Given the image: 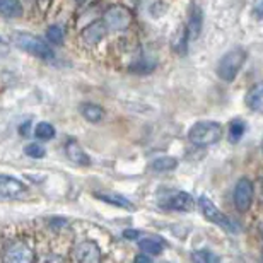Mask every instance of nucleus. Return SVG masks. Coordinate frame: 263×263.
I'll return each instance as SVG.
<instances>
[{
	"mask_svg": "<svg viewBox=\"0 0 263 263\" xmlns=\"http://www.w3.org/2000/svg\"><path fill=\"white\" fill-rule=\"evenodd\" d=\"M81 115L87 120V122L98 123V122H101L103 117H104V109L101 106H98V104H94V103H86L81 106Z\"/></svg>",
	"mask_w": 263,
	"mask_h": 263,
	"instance_id": "f3484780",
	"label": "nucleus"
},
{
	"mask_svg": "<svg viewBox=\"0 0 263 263\" xmlns=\"http://www.w3.org/2000/svg\"><path fill=\"white\" fill-rule=\"evenodd\" d=\"M188 38H190V34H188V28L186 26H180V29L176 31V34L173 36V41H171L173 50H175L176 53H185Z\"/></svg>",
	"mask_w": 263,
	"mask_h": 263,
	"instance_id": "6ab92c4d",
	"label": "nucleus"
},
{
	"mask_svg": "<svg viewBox=\"0 0 263 263\" xmlns=\"http://www.w3.org/2000/svg\"><path fill=\"white\" fill-rule=\"evenodd\" d=\"M154 67H156V64H147V62L140 60L139 64L130 67V72H134V73H149L151 70H154Z\"/></svg>",
	"mask_w": 263,
	"mask_h": 263,
	"instance_id": "a878e982",
	"label": "nucleus"
},
{
	"mask_svg": "<svg viewBox=\"0 0 263 263\" xmlns=\"http://www.w3.org/2000/svg\"><path fill=\"white\" fill-rule=\"evenodd\" d=\"M96 198L103 200V202H106V203H111V205H115V207H118V209H127V210H134L135 209V205L132 203L127 197L120 195V193L99 192V193H96Z\"/></svg>",
	"mask_w": 263,
	"mask_h": 263,
	"instance_id": "4468645a",
	"label": "nucleus"
},
{
	"mask_svg": "<svg viewBox=\"0 0 263 263\" xmlns=\"http://www.w3.org/2000/svg\"><path fill=\"white\" fill-rule=\"evenodd\" d=\"M72 258L82 263H98L101 261V250L94 241H82L72 250Z\"/></svg>",
	"mask_w": 263,
	"mask_h": 263,
	"instance_id": "1a4fd4ad",
	"label": "nucleus"
},
{
	"mask_svg": "<svg viewBox=\"0 0 263 263\" xmlns=\"http://www.w3.org/2000/svg\"><path fill=\"white\" fill-rule=\"evenodd\" d=\"M178 167V159L176 157H170V156H162L157 157L149 164V171L152 173H170Z\"/></svg>",
	"mask_w": 263,
	"mask_h": 263,
	"instance_id": "2eb2a0df",
	"label": "nucleus"
},
{
	"mask_svg": "<svg viewBox=\"0 0 263 263\" xmlns=\"http://www.w3.org/2000/svg\"><path fill=\"white\" fill-rule=\"evenodd\" d=\"M64 36H65L64 28H60V26H57V24L50 26V28L46 29V38L53 45H60L62 41H64Z\"/></svg>",
	"mask_w": 263,
	"mask_h": 263,
	"instance_id": "5701e85b",
	"label": "nucleus"
},
{
	"mask_svg": "<svg viewBox=\"0 0 263 263\" xmlns=\"http://www.w3.org/2000/svg\"><path fill=\"white\" fill-rule=\"evenodd\" d=\"M224 135V128L219 122H210V120H205V122H198L188 132V140L192 144H195L198 147H207L212 144H217V142L222 139Z\"/></svg>",
	"mask_w": 263,
	"mask_h": 263,
	"instance_id": "f03ea898",
	"label": "nucleus"
},
{
	"mask_svg": "<svg viewBox=\"0 0 263 263\" xmlns=\"http://www.w3.org/2000/svg\"><path fill=\"white\" fill-rule=\"evenodd\" d=\"M202 10H200V7H193L192 10V15H190V21H188L186 28H188V34H190V38H198L200 31H202Z\"/></svg>",
	"mask_w": 263,
	"mask_h": 263,
	"instance_id": "a211bd4d",
	"label": "nucleus"
},
{
	"mask_svg": "<svg viewBox=\"0 0 263 263\" xmlns=\"http://www.w3.org/2000/svg\"><path fill=\"white\" fill-rule=\"evenodd\" d=\"M159 205L166 210H178V212H190L193 209V197L186 192H170L159 198Z\"/></svg>",
	"mask_w": 263,
	"mask_h": 263,
	"instance_id": "0eeeda50",
	"label": "nucleus"
},
{
	"mask_svg": "<svg viewBox=\"0 0 263 263\" xmlns=\"http://www.w3.org/2000/svg\"><path fill=\"white\" fill-rule=\"evenodd\" d=\"M253 195H255V186L253 181L250 178H241L238 180L233 192V202L234 207L239 210V212H248L251 203H253Z\"/></svg>",
	"mask_w": 263,
	"mask_h": 263,
	"instance_id": "423d86ee",
	"label": "nucleus"
},
{
	"mask_svg": "<svg viewBox=\"0 0 263 263\" xmlns=\"http://www.w3.org/2000/svg\"><path fill=\"white\" fill-rule=\"evenodd\" d=\"M36 2H38V7L41 10H46V9H48V5H50L51 0H36Z\"/></svg>",
	"mask_w": 263,
	"mask_h": 263,
	"instance_id": "c756f323",
	"label": "nucleus"
},
{
	"mask_svg": "<svg viewBox=\"0 0 263 263\" xmlns=\"http://www.w3.org/2000/svg\"><path fill=\"white\" fill-rule=\"evenodd\" d=\"M261 151H263V144H261Z\"/></svg>",
	"mask_w": 263,
	"mask_h": 263,
	"instance_id": "72a5a7b5",
	"label": "nucleus"
},
{
	"mask_svg": "<svg viewBox=\"0 0 263 263\" xmlns=\"http://www.w3.org/2000/svg\"><path fill=\"white\" fill-rule=\"evenodd\" d=\"M132 19H134V15H132L130 10L120 4L109 5L103 14L104 24L111 31H127L132 26Z\"/></svg>",
	"mask_w": 263,
	"mask_h": 263,
	"instance_id": "39448f33",
	"label": "nucleus"
},
{
	"mask_svg": "<svg viewBox=\"0 0 263 263\" xmlns=\"http://www.w3.org/2000/svg\"><path fill=\"white\" fill-rule=\"evenodd\" d=\"M4 260L14 261V263H29L34 260V253L28 245L23 243V241H14V243H10L7 246V250H5Z\"/></svg>",
	"mask_w": 263,
	"mask_h": 263,
	"instance_id": "9d476101",
	"label": "nucleus"
},
{
	"mask_svg": "<svg viewBox=\"0 0 263 263\" xmlns=\"http://www.w3.org/2000/svg\"><path fill=\"white\" fill-rule=\"evenodd\" d=\"M198 205H200V210H202L203 217L207 219L209 222L219 226L220 229L228 231V233H236V231H238V226H236L228 215L220 212L217 209V205H215L212 200H209L205 195H202L198 198Z\"/></svg>",
	"mask_w": 263,
	"mask_h": 263,
	"instance_id": "20e7f679",
	"label": "nucleus"
},
{
	"mask_svg": "<svg viewBox=\"0 0 263 263\" xmlns=\"http://www.w3.org/2000/svg\"><path fill=\"white\" fill-rule=\"evenodd\" d=\"M0 15L5 19H15L23 15L21 0H0Z\"/></svg>",
	"mask_w": 263,
	"mask_h": 263,
	"instance_id": "dca6fc26",
	"label": "nucleus"
},
{
	"mask_svg": "<svg viewBox=\"0 0 263 263\" xmlns=\"http://www.w3.org/2000/svg\"><path fill=\"white\" fill-rule=\"evenodd\" d=\"M28 195V186L17 178L9 175H0V198H23Z\"/></svg>",
	"mask_w": 263,
	"mask_h": 263,
	"instance_id": "6e6552de",
	"label": "nucleus"
},
{
	"mask_svg": "<svg viewBox=\"0 0 263 263\" xmlns=\"http://www.w3.org/2000/svg\"><path fill=\"white\" fill-rule=\"evenodd\" d=\"M9 51H10L9 45L5 43L2 38H0V59H2V57H5V55H9Z\"/></svg>",
	"mask_w": 263,
	"mask_h": 263,
	"instance_id": "c85d7f7f",
	"label": "nucleus"
},
{
	"mask_svg": "<svg viewBox=\"0 0 263 263\" xmlns=\"http://www.w3.org/2000/svg\"><path fill=\"white\" fill-rule=\"evenodd\" d=\"M140 236L139 231H135V229H127V231H123V238L125 239H132V241H135L137 238Z\"/></svg>",
	"mask_w": 263,
	"mask_h": 263,
	"instance_id": "bb28decb",
	"label": "nucleus"
},
{
	"mask_svg": "<svg viewBox=\"0 0 263 263\" xmlns=\"http://www.w3.org/2000/svg\"><path fill=\"white\" fill-rule=\"evenodd\" d=\"M246 132V123L243 120H233V122L229 123V140L236 144L238 140H241V137L245 135Z\"/></svg>",
	"mask_w": 263,
	"mask_h": 263,
	"instance_id": "412c9836",
	"label": "nucleus"
},
{
	"mask_svg": "<svg viewBox=\"0 0 263 263\" xmlns=\"http://www.w3.org/2000/svg\"><path fill=\"white\" fill-rule=\"evenodd\" d=\"M253 14L256 15L258 19H263V0H260L258 4L255 5V9H253Z\"/></svg>",
	"mask_w": 263,
	"mask_h": 263,
	"instance_id": "cd10ccee",
	"label": "nucleus"
},
{
	"mask_svg": "<svg viewBox=\"0 0 263 263\" xmlns=\"http://www.w3.org/2000/svg\"><path fill=\"white\" fill-rule=\"evenodd\" d=\"M245 62H246V51L245 50L234 48V50L228 51V53L219 60L217 68H215L217 77L224 82H233L234 79L238 77L239 70L243 68Z\"/></svg>",
	"mask_w": 263,
	"mask_h": 263,
	"instance_id": "7ed1b4c3",
	"label": "nucleus"
},
{
	"mask_svg": "<svg viewBox=\"0 0 263 263\" xmlns=\"http://www.w3.org/2000/svg\"><path fill=\"white\" fill-rule=\"evenodd\" d=\"M24 152H26V156L33 157V159H43L45 154H46V149L40 144H29L24 149Z\"/></svg>",
	"mask_w": 263,
	"mask_h": 263,
	"instance_id": "b1692460",
	"label": "nucleus"
},
{
	"mask_svg": "<svg viewBox=\"0 0 263 263\" xmlns=\"http://www.w3.org/2000/svg\"><path fill=\"white\" fill-rule=\"evenodd\" d=\"M55 127L48 122H40L38 125L34 127V137L40 140H50L55 137Z\"/></svg>",
	"mask_w": 263,
	"mask_h": 263,
	"instance_id": "aec40b11",
	"label": "nucleus"
},
{
	"mask_svg": "<svg viewBox=\"0 0 263 263\" xmlns=\"http://www.w3.org/2000/svg\"><path fill=\"white\" fill-rule=\"evenodd\" d=\"M261 258H263V256H261Z\"/></svg>",
	"mask_w": 263,
	"mask_h": 263,
	"instance_id": "f704fd0d",
	"label": "nucleus"
},
{
	"mask_svg": "<svg viewBox=\"0 0 263 263\" xmlns=\"http://www.w3.org/2000/svg\"><path fill=\"white\" fill-rule=\"evenodd\" d=\"M108 26L104 24V21H96V23H91L86 29L82 31V40L86 45H98L104 36H106Z\"/></svg>",
	"mask_w": 263,
	"mask_h": 263,
	"instance_id": "f8f14e48",
	"label": "nucleus"
},
{
	"mask_svg": "<svg viewBox=\"0 0 263 263\" xmlns=\"http://www.w3.org/2000/svg\"><path fill=\"white\" fill-rule=\"evenodd\" d=\"M10 41H12V45H15L17 48L28 51L29 55L36 57V59L51 60L55 57L53 50L50 48V45H46L41 38H36V36L29 34V33L15 31V33L10 34Z\"/></svg>",
	"mask_w": 263,
	"mask_h": 263,
	"instance_id": "f257e3e1",
	"label": "nucleus"
},
{
	"mask_svg": "<svg viewBox=\"0 0 263 263\" xmlns=\"http://www.w3.org/2000/svg\"><path fill=\"white\" fill-rule=\"evenodd\" d=\"M261 236H263V229H261Z\"/></svg>",
	"mask_w": 263,
	"mask_h": 263,
	"instance_id": "473e14b6",
	"label": "nucleus"
},
{
	"mask_svg": "<svg viewBox=\"0 0 263 263\" xmlns=\"http://www.w3.org/2000/svg\"><path fill=\"white\" fill-rule=\"evenodd\" d=\"M139 246H140V250L144 251V253H151V255H159L162 251V243L159 239H156V238L142 239L139 243Z\"/></svg>",
	"mask_w": 263,
	"mask_h": 263,
	"instance_id": "4be33fe9",
	"label": "nucleus"
},
{
	"mask_svg": "<svg viewBox=\"0 0 263 263\" xmlns=\"http://www.w3.org/2000/svg\"><path fill=\"white\" fill-rule=\"evenodd\" d=\"M192 258L195 261H200V263H214V261H219V258L215 256L214 253H210V251L203 250V251H197V253L192 255Z\"/></svg>",
	"mask_w": 263,
	"mask_h": 263,
	"instance_id": "393cba45",
	"label": "nucleus"
},
{
	"mask_svg": "<svg viewBox=\"0 0 263 263\" xmlns=\"http://www.w3.org/2000/svg\"><path fill=\"white\" fill-rule=\"evenodd\" d=\"M65 156L70 159L73 164L77 166H91V157L86 154V151L82 149V145L77 140L68 139L65 144Z\"/></svg>",
	"mask_w": 263,
	"mask_h": 263,
	"instance_id": "9b49d317",
	"label": "nucleus"
},
{
	"mask_svg": "<svg viewBox=\"0 0 263 263\" xmlns=\"http://www.w3.org/2000/svg\"><path fill=\"white\" fill-rule=\"evenodd\" d=\"M245 103L251 111L263 115V81L250 87V91L245 96Z\"/></svg>",
	"mask_w": 263,
	"mask_h": 263,
	"instance_id": "ddd939ff",
	"label": "nucleus"
},
{
	"mask_svg": "<svg viewBox=\"0 0 263 263\" xmlns=\"http://www.w3.org/2000/svg\"><path fill=\"white\" fill-rule=\"evenodd\" d=\"M79 2H86V0H79Z\"/></svg>",
	"mask_w": 263,
	"mask_h": 263,
	"instance_id": "2f4dec72",
	"label": "nucleus"
},
{
	"mask_svg": "<svg viewBox=\"0 0 263 263\" xmlns=\"http://www.w3.org/2000/svg\"><path fill=\"white\" fill-rule=\"evenodd\" d=\"M135 261H145V263H149L151 261V256H147V255H139L135 258Z\"/></svg>",
	"mask_w": 263,
	"mask_h": 263,
	"instance_id": "7c9ffc66",
	"label": "nucleus"
}]
</instances>
